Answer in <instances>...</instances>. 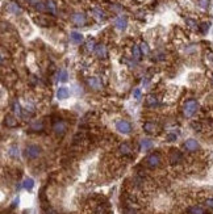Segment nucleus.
Here are the masks:
<instances>
[{
	"label": "nucleus",
	"instance_id": "f257e3e1",
	"mask_svg": "<svg viewBox=\"0 0 213 214\" xmlns=\"http://www.w3.org/2000/svg\"><path fill=\"white\" fill-rule=\"evenodd\" d=\"M197 109H199V102H197L196 100H188L184 104L183 113H184L185 117H192L193 114L197 112Z\"/></svg>",
	"mask_w": 213,
	"mask_h": 214
},
{
	"label": "nucleus",
	"instance_id": "f03ea898",
	"mask_svg": "<svg viewBox=\"0 0 213 214\" xmlns=\"http://www.w3.org/2000/svg\"><path fill=\"white\" fill-rule=\"evenodd\" d=\"M24 154H25V156L28 159H36V158H38L39 154H41V149H39L37 145H28L25 147Z\"/></svg>",
	"mask_w": 213,
	"mask_h": 214
},
{
	"label": "nucleus",
	"instance_id": "7ed1b4c3",
	"mask_svg": "<svg viewBox=\"0 0 213 214\" xmlns=\"http://www.w3.org/2000/svg\"><path fill=\"white\" fill-rule=\"evenodd\" d=\"M116 129L118 133L121 134H129L130 132H132V126H130V124L128 121L125 120H120L116 122Z\"/></svg>",
	"mask_w": 213,
	"mask_h": 214
},
{
	"label": "nucleus",
	"instance_id": "20e7f679",
	"mask_svg": "<svg viewBox=\"0 0 213 214\" xmlns=\"http://www.w3.org/2000/svg\"><path fill=\"white\" fill-rule=\"evenodd\" d=\"M71 21H73L75 25H78V26H82V25H84V24L87 22V17H86V15H83V13H74L73 16H71Z\"/></svg>",
	"mask_w": 213,
	"mask_h": 214
},
{
	"label": "nucleus",
	"instance_id": "39448f33",
	"mask_svg": "<svg viewBox=\"0 0 213 214\" xmlns=\"http://www.w3.org/2000/svg\"><path fill=\"white\" fill-rule=\"evenodd\" d=\"M146 163H147L149 167L155 168V167H158V166L161 164V158H159V155H158V154H151V155L147 156V160H146Z\"/></svg>",
	"mask_w": 213,
	"mask_h": 214
},
{
	"label": "nucleus",
	"instance_id": "423d86ee",
	"mask_svg": "<svg viewBox=\"0 0 213 214\" xmlns=\"http://www.w3.org/2000/svg\"><path fill=\"white\" fill-rule=\"evenodd\" d=\"M53 130L57 135H63L66 133V124L63 121H57L53 125Z\"/></svg>",
	"mask_w": 213,
	"mask_h": 214
},
{
	"label": "nucleus",
	"instance_id": "0eeeda50",
	"mask_svg": "<svg viewBox=\"0 0 213 214\" xmlns=\"http://www.w3.org/2000/svg\"><path fill=\"white\" fill-rule=\"evenodd\" d=\"M184 147H185V150H188V151H196V150H199L200 145H199V142H197L196 139L189 138V139H187L184 142Z\"/></svg>",
	"mask_w": 213,
	"mask_h": 214
},
{
	"label": "nucleus",
	"instance_id": "6e6552de",
	"mask_svg": "<svg viewBox=\"0 0 213 214\" xmlns=\"http://www.w3.org/2000/svg\"><path fill=\"white\" fill-rule=\"evenodd\" d=\"M114 26H116L118 30H125L126 26H128V18L124 17V16L117 17L116 21H114Z\"/></svg>",
	"mask_w": 213,
	"mask_h": 214
},
{
	"label": "nucleus",
	"instance_id": "1a4fd4ad",
	"mask_svg": "<svg viewBox=\"0 0 213 214\" xmlns=\"http://www.w3.org/2000/svg\"><path fill=\"white\" fill-rule=\"evenodd\" d=\"M181 159H183V155H181V152L178 151V150H172L171 154H170V162H171V164H178V163H180Z\"/></svg>",
	"mask_w": 213,
	"mask_h": 214
},
{
	"label": "nucleus",
	"instance_id": "9d476101",
	"mask_svg": "<svg viewBox=\"0 0 213 214\" xmlns=\"http://www.w3.org/2000/svg\"><path fill=\"white\" fill-rule=\"evenodd\" d=\"M87 83H88V85H90L92 89H95V91L101 89V83H100V80H99L97 78H95V76H92V78H88V80H87Z\"/></svg>",
	"mask_w": 213,
	"mask_h": 214
},
{
	"label": "nucleus",
	"instance_id": "9b49d317",
	"mask_svg": "<svg viewBox=\"0 0 213 214\" xmlns=\"http://www.w3.org/2000/svg\"><path fill=\"white\" fill-rule=\"evenodd\" d=\"M45 129V126H43V122H32L30 124V128H29V132H33V133H38V132H42V130Z\"/></svg>",
	"mask_w": 213,
	"mask_h": 214
},
{
	"label": "nucleus",
	"instance_id": "f8f14e48",
	"mask_svg": "<svg viewBox=\"0 0 213 214\" xmlns=\"http://www.w3.org/2000/svg\"><path fill=\"white\" fill-rule=\"evenodd\" d=\"M69 96H70V91H69V88H66V87H61V88L57 91V97L59 100H65V99H67Z\"/></svg>",
	"mask_w": 213,
	"mask_h": 214
},
{
	"label": "nucleus",
	"instance_id": "ddd939ff",
	"mask_svg": "<svg viewBox=\"0 0 213 214\" xmlns=\"http://www.w3.org/2000/svg\"><path fill=\"white\" fill-rule=\"evenodd\" d=\"M95 53H96V55L99 58H106V49L104 45H96V47H95Z\"/></svg>",
	"mask_w": 213,
	"mask_h": 214
},
{
	"label": "nucleus",
	"instance_id": "4468645a",
	"mask_svg": "<svg viewBox=\"0 0 213 214\" xmlns=\"http://www.w3.org/2000/svg\"><path fill=\"white\" fill-rule=\"evenodd\" d=\"M21 185H22L24 189H26V191H32V189L34 188V180L32 179V177H26Z\"/></svg>",
	"mask_w": 213,
	"mask_h": 214
},
{
	"label": "nucleus",
	"instance_id": "2eb2a0df",
	"mask_svg": "<svg viewBox=\"0 0 213 214\" xmlns=\"http://www.w3.org/2000/svg\"><path fill=\"white\" fill-rule=\"evenodd\" d=\"M70 38H71V41H73L74 43H78V45L83 42V35L80 33H78V32H71Z\"/></svg>",
	"mask_w": 213,
	"mask_h": 214
},
{
	"label": "nucleus",
	"instance_id": "dca6fc26",
	"mask_svg": "<svg viewBox=\"0 0 213 214\" xmlns=\"http://www.w3.org/2000/svg\"><path fill=\"white\" fill-rule=\"evenodd\" d=\"M46 9L53 15L57 13V5H55L54 0H46Z\"/></svg>",
	"mask_w": 213,
	"mask_h": 214
},
{
	"label": "nucleus",
	"instance_id": "f3484780",
	"mask_svg": "<svg viewBox=\"0 0 213 214\" xmlns=\"http://www.w3.org/2000/svg\"><path fill=\"white\" fill-rule=\"evenodd\" d=\"M4 122H5V125L8 128H16L17 126V121H16V118H13L12 116H7L4 118Z\"/></svg>",
	"mask_w": 213,
	"mask_h": 214
},
{
	"label": "nucleus",
	"instance_id": "a211bd4d",
	"mask_svg": "<svg viewBox=\"0 0 213 214\" xmlns=\"http://www.w3.org/2000/svg\"><path fill=\"white\" fill-rule=\"evenodd\" d=\"M8 11L12 12V13L17 15V13H21V8H20L16 3H11L9 5H8Z\"/></svg>",
	"mask_w": 213,
	"mask_h": 214
},
{
	"label": "nucleus",
	"instance_id": "6ab92c4d",
	"mask_svg": "<svg viewBox=\"0 0 213 214\" xmlns=\"http://www.w3.org/2000/svg\"><path fill=\"white\" fill-rule=\"evenodd\" d=\"M144 130L146 133H154V130H155V126H154L153 122H145L144 124Z\"/></svg>",
	"mask_w": 213,
	"mask_h": 214
},
{
	"label": "nucleus",
	"instance_id": "aec40b11",
	"mask_svg": "<svg viewBox=\"0 0 213 214\" xmlns=\"http://www.w3.org/2000/svg\"><path fill=\"white\" fill-rule=\"evenodd\" d=\"M153 146V142L150 139H142L141 141V149L144 150V151H146V150H149L150 147Z\"/></svg>",
	"mask_w": 213,
	"mask_h": 214
},
{
	"label": "nucleus",
	"instance_id": "412c9836",
	"mask_svg": "<svg viewBox=\"0 0 213 214\" xmlns=\"http://www.w3.org/2000/svg\"><path fill=\"white\" fill-rule=\"evenodd\" d=\"M67 79H69V74H67L66 70H61L58 72V80L59 82H67Z\"/></svg>",
	"mask_w": 213,
	"mask_h": 214
},
{
	"label": "nucleus",
	"instance_id": "4be33fe9",
	"mask_svg": "<svg viewBox=\"0 0 213 214\" xmlns=\"http://www.w3.org/2000/svg\"><path fill=\"white\" fill-rule=\"evenodd\" d=\"M146 102H147V105H150V106H155V105H158L157 97H155V96H153V95H149L147 99H146Z\"/></svg>",
	"mask_w": 213,
	"mask_h": 214
},
{
	"label": "nucleus",
	"instance_id": "5701e85b",
	"mask_svg": "<svg viewBox=\"0 0 213 214\" xmlns=\"http://www.w3.org/2000/svg\"><path fill=\"white\" fill-rule=\"evenodd\" d=\"M141 49H140V46H137V45H134L133 46V57L136 61H140V58H141Z\"/></svg>",
	"mask_w": 213,
	"mask_h": 214
},
{
	"label": "nucleus",
	"instance_id": "b1692460",
	"mask_svg": "<svg viewBox=\"0 0 213 214\" xmlns=\"http://www.w3.org/2000/svg\"><path fill=\"white\" fill-rule=\"evenodd\" d=\"M12 109H13V112L15 114H17V116H21L22 112H21V106H20V104L17 101H15L13 102V105H12Z\"/></svg>",
	"mask_w": 213,
	"mask_h": 214
},
{
	"label": "nucleus",
	"instance_id": "393cba45",
	"mask_svg": "<svg viewBox=\"0 0 213 214\" xmlns=\"http://www.w3.org/2000/svg\"><path fill=\"white\" fill-rule=\"evenodd\" d=\"M8 154H9V155L12 156V158H19V149L16 147V146H12V147L8 150Z\"/></svg>",
	"mask_w": 213,
	"mask_h": 214
},
{
	"label": "nucleus",
	"instance_id": "a878e982",
	"mask_svg": "<svg viewBox=\"0 0 213 214\" xmlns=\"http://www.w3.org/2000/svg\"><path fill=\"white\" fill-rule=\"evenodd\" d=\"M140 49H141V53L144 54V55H147L150 53V49H149V46H147V43H146V42H142L141 43Z\"/></svg>",
	"mask_w": 213,
	"mask_h": 214
},
{
	"label": "nucleus",
	"instance_id": "bb28decb",
	"mask_svg": "<svg viewBox=\"0 0 213 214\" xmlns=\"http://www.w3.org/2000/svg\"><path fill=\"white\" fill-rule=\"evenodd\" d=\"M189 214H204V210L200 206H192L189 208Z\"/></svg>",
	"mask_w": 213,
	"mask_h": 214
},
{
	"label": "nucleus",
	"instance_id": "cd10ccee",
	"mask_svg": "<svg viewBox=\"0 0 213 214\" xmlns=\"http://www.w3.org/2000/svg\"><path fill=\"white\" fill-rule=\"evenodd\" d=\"M120 151L124 154V155H128V154H130V147L126 143H122L120 146Z\"/></svg>",
	"mask_w": 213,
	"mask_h": 214
},
{
	"label": "nucleus",
	"instance_id": "c85d7f7f",
	"mask_svg": "<svg viewBox=\"0 0 213 214\" xmlns=\"http://www.w3.org/2000/svg\"><path fill=\"white\" fill-rule=\"evenodd\" d=\"M93 13H95V16H96L99 20H104V18H105V13H104V12H103L101 9H95Z\"/></svg>",
	"mask_w": 213,
	"mask_h": 214
},
{
	"label": "nucleus",
	"instance_id": "c756f323",
	"mask_svg": "<svg viewBox=\"0 0 213 214\" xmlns=\"http://www.w3.org/2000/svg\"><path fill=\"white\" fill-rule=\"evenodd\" d=\"M200 30H201V33H203V34H205L209 30V24L208 22H203L200 25Z\"/></svg>",
	"mask_w": 213,
	"mask_h": 214
},
{
	"label": "nucleus",
	"instance_id": "7c9ffc66",
	"mask_svg": "<svg viewBox=\"0 0 213 214\" xmlns=\"http://www.w3.org/2000/svg\"><path fill=\"white\" fill-rule=\"evenodd\" d=\"M36 22H37V24H39V25H42V26H47V25H49V22H47L45 18H42V17H38V18H36Z\"/></svg>",
	"mask_w": 213,
	"mask_h": 214
},
{
	"label": "nucleus",
	"instance_id": "2f4dec72",
	"mask_svg": "<svg viewBox=\"0 0 213 214\" xmlns=\"http://www.w3.org/2000/svg\"><path fill=\"white\" fill-rule=\"evenodd\" d=\"M95 47H96V45H95L93 39H90V41L87 42V49H88V50H95Z\"/></svg>",
	"mask_w": 213,
	"mask_h": 214
},
{
	"label": "nucleus",
	"instance_id": "473e14b6",
	"mask_svg": "<svg viewBox=\"0 0 213 214\" xmlns=\"http://www.w3.org/2000/svg\"><path fill=\"white\" fill-rule=\"evenodd\" d=\"M36 8H37L38 11H45V9H46V3L43 4L42 2H39V3L37 4V5H36Z\"/></svg>",
	"mask_w": 213,
	"mask_h": 214
},
{
	"label": "nucleus",
	"instance_id": "72a5a7b5",
	"mask_svg": "<svg viewBox=\"0 0 213 214\" xmlns=\"http://www.w3.org/2000/svg\"><path fill=\"white\" fill-rule=\"evenodd\" d=\"M133 96H134V99H140L141 97V89L140 88H136L133 91Z\"/></svg>",
	"mask_w": 213,
	"mask_h": 214
},
{
	"label": "nucleus",
	"instance_id": "f704fd0d",
	"mask_svg": "<svg viewBox=\"0 0 213 214\" xmlns=\"http://www.w3.org/2000/svg\"><path fill=\"white\" fill-rule=\"evenodd\" d=\"M199 4L201 8H207L209 5V0H199Z\"/></svg>",
	"mask_w": 213,
	"mask_h": 214
},
{
	"label": "nucleus",
	"instance_id": "c9c22d12",
	"mask_svg": "<svg viewBox=\"0 0 213 214\" xmlns=\"http://www.w3.org/2000/svg\"><path fill=\"white\" fill-rule=\"evenodd\" d=\"M205 205H207L208 208L213 209V199H208V200H205Z\"/></svg>",
	"mask_w": 213,
	"mask_h": 214
},
{
	"label": "nucleus",
	"instance_id": "e433bc0d",
	"mask_svg": "<svg viewBox=\"0 0 213 214\" xmlns=\"http://www.w3.org/2000/svg\"><path fill=\"white\" fill-rule=\"evenodd\" d=\"M185 22H187L191 28H196V22L193 21V20H191V18H187V20H185Z\"/></svg>",
	"mask_w": 213,
	"mask_h": 214
},
{
	"label": "nucleus",
	"instance_id": "4c0bfd02",
	"mask_svg": "<svg viewBox=\"0 0 213 214\" xmlns=\"http://www.w3.org/2000/svg\"><path fill=\"white\" fill-rule=\"evenodd\" d=\"M176 138H178V137H176V134H174V133H170L168 135H167V139H168V141H171V142H172V141H176Z\"/></svg>",
	"mask_w": 213,
	"mask_h": 214
},
{
	"label": "nucleus",
	"instance_id": "58836bf2",
	"mask_svg": "<svg viewBox=\"0 0 213 214\" xmlns=\"http://www.w3.org/2000/svg\"><path fill=\"white\" fill-rule=\"evenodd\" d=\"M28 3H29V4H32V5H37V4L39 3V0H28Z\"/></svg>",
	"mask_w": 213,
	"mask_h": 214
},
{
	"label": "nucleus",
	"instance_id": "ea45409f",
	"mask_svg": "<svg viewBox=\"0 0 213 214\" xmlns=\"http://www.w3.org/2000/svg\"><path fill=\"white\" fill-rule=\"evenodd\" d=\"M192 128H193V129H196V130H200V129H201V126H200L199 124H192Z\"/></svg>",
	"mask_w": 213,
	"mask_h": 214
},
{
	"label": "nucleus",
	"instance_id": "a19ab883",
	"mask_svg": "<svg viewBox=\"0 0 213 214\" xmlns=\"http://www.w3.org/2000/svg\"><path fill=\"white\" fill-rule=\"evenodd\" d=\"M47 214H57V213H55L53 209H47Z\"/></svg>",
	"mask_w": 213,
	"mask_h": 214
},
{
	"label": "nucleus",
	"instance_id": "79ce46f5",
	"mask_svg": "<svg viewBox=\"0 0 213 214\" xmlns=\"http://www.w3.org/2000/svg\"><path fill=\"white\" fill-rule=\"evenodd\" d=\"M16 204H19V199H15V201H13V204H12V206H16Z\"/></svg>",
	"mask_w": 213,
	"mask_h": 214
}]
</instances>
